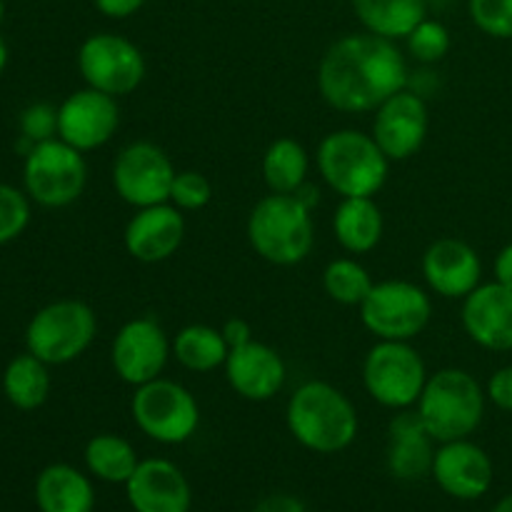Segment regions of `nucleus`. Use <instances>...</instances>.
I'll return each mask as SVG.
<instances>
[{"mask_svg": "<svg viewBox=\"0 0 512 512\" xmlns=\"http://www.w3.org/2000/svg\"><path fill=\"white\" fill-rule=\"evenodd\" d=\"M50 365L35 358L33 353H20L5 365L3 393L13 408L30 413L43 408L50 395Z\"/></svg>", "mask_w": 512, "mask_h": 512, "instance_id": "a878e982", "label": "nucleus"}, {"mask_svg": "<svg viewBox=\"0 0 512 512\" xmlns=\"http://www.w3.org/2000/svg\"><path fill=\"white\" fill-rule=\"evenodd\" d=\"M30 203L33 200L15 185L0 183V245L13 243L30 225Z\"/></svg>", "mask_w": 512, "mask_h": 512, "instance_id": "2f4dec72", "label": "nucleus"}, {"mask_svg": "<svg viewBox=\"0 0 512 512\" xmlns=\"http://www.w3.org/2000/svg\"><path fill=\"white\" fill-rule=\"evenodd\" d=\"M5 65H8V45H5L3 35H0V75H3Z\"/></svg>", "mask_w": 512, "mask_h": 512, "instance_id": "79ce46f5", "label": "nucleus"}, {"mask_svg": "<svg viewBox=\"0 0 512 512\" xmlns=\"http://www.w3.org/2000/svg\"><path fill=\"white\" fill-rule=\"evenodd\" d=\"M170 355H173V340L150 315H140L120 325L110 343V365L115 375L133 388L160 378Z\"/></svg>", "mask_w": 512, "mask_h": 512, "instance_id": "ddd939ff", "label": "nucleus"}, {"mask_svg": "<svg viewBox=\"0 0 512 512\" xmlns=\"http://www.w3.org/2000/svg\"><path fill=\"white\" fill-rule=\"evenodd\" d=\"M78 70L88 88L113 98L130 95L145 80V55L118 33H93L80 43Z\"/></svg>", "mask_w": 512, "mask_h": 512, "instance_id": "9b49d317", "label": "nucleus"}, {"mask_svg": "<svg viewBox=\"0 0 512 512\" xmlns=\"http://www.w3.org/2000/svg\"><path fill=\"white\" fill-rule=\"evenodd\" d=\"M385 220L375 198H343L333 213V235L350 255H365L383 240Z\"/></svg>", "mask_w": 512, "mask_h": 512, "instance_id": "b1692460", "label": "nucleus"}, {"mask_svg": "<svg viewBox=\"0 0 512 512\" xmlns=\"http://www.w3.org/2000/svg\"><path fill=\"white\" fill-rule=\"evenodd\" d=\"M98 315L83 300L63 298L43 305L25 328V348L48 365H68L93 345Z\"/></svg>", "mask_w": 512, "mask_h": 512, "instance_id": "423d86ee", "label": "nucleus"}, {"mask_svg": "<svg viewBox=\"0 0 512 512\" xmlns=\"http://www.w3.org/2000/svg\"><path fill=\"white\" fill-rule=\"evenodd\" d=\"M133 512H190L193 490L183 470L165 458L140 460L125 483Z\"/></svg>", "mask_w": 512, "mask_h": 512, "instance_id": "6ab92c4d", "label": "nucleus"}, {"mask_svg": "<svg viewBox=\"0 0 512 512\" xmlns=\"http://www.w3.org/2000/svg\"><path fill=\"white\" fill-rule=\"evenodd\" d=\"M490 512H512V493L505 495V498L500 500V503L495 505V508L490 510Z\"/></svg>", "mask_w": 512, "mask_h": 512, "instance_id": "37998d69", "label": "nucleus"}, {"mask_svg": "<svg viewBox=\"0 0 512 512\" xmlns=\"http://www.w3.org/2000/svg\"><path fill=\"white\" fill-rule=\"evenodd\" d=\"M423 278L435 295L463 300L483 283V260L478 250L460 238H440L423 253Z\"/></svg>", "mask_w": 512, "mask_h": 512, "instance_id": "dca6fc26", "label": "nucleus"}, {"mask_svg": "<svg viewBox=\"0 0 512 512\" xmlns=\"http://www.w3.org/2000/svg\"><path fill=\"white\" fill-rule=\"evenodd\" d=\"M475 28L498 40H512V0H468Z\"/></svg>", "mask_w": 512, "mask_h": 512, "instance_id": "473e14b6", "label": "nucleus"}, {"mask_svg": "<svg viewBox=\"0 0 512 512\" xmlns=\"http://www.w3.org/2000/svg\"><path fill=\"white\" fill-rule=\"evenodd\" d=\"M183 238V210L175 208L173 203L138 208L133 218L128 220L123 233V243L130 258L145 265H155L173 258L180 250V245H183Z\"/></svg>", "mask_w": 512, "mask_h": 512, "instance_id": "a211bd4d", "label": "nucleus"}, {"mask_svg": "<svg viewBox=\"0 0 512 512\" xmlns=\"http://www.w3.org/2000/svg\"><path fill=\"white\" fill-rule=\"evenodd\" d=\"M35 505L40 512H93L95 488L73 465L53 463L35 478Z\"/></svg>", "mask_w": 512, "mask_h": 512, "instance_id": "5701e85b", "label": "nucleus"}, {"mask_svg": "<svg viewBox=\"0 0 512 512\" xmlns=\"http://www.w3.org/2000/svg\"><path fill=\"white\" fill-rule=\"evenodd\" d=\"M253 512H308V508H305L303 500H298L295 495L275 493L260 500L253 508Z\"/></svg>", "mask_w": 512, "mask_h": 512, "instance_id": "58836bf2", "label": "nucleus"}, {"mask_svg": "<svg viewBox=\"0 0 512 512\" xmlns=\"http://www.w3.org/2000/svg\"><path fill=\"white\" fill-rule=\"evenodd\" d=\"M430 373L418 350L403 340H378L363 360V388L388 410L415 408Z\"/></svg>", "mask_w": 512, "mask_h": 512, "instance_id": "0eeeda50", "label": "nucleus"}, {"mask_svg": "<svg viewBox=\"0 0 512 512\" xmlns=\"http://www.w3.org/2000/svg\"><path fill=\"white\" fill-rule=\"evenodd\" d=\"M373 278L368 268L355 258H335L323 270V288L330 300L348 308H360L368 293L373 290Z\"/></svg>", "mask_w": 512, "mask_h": 512, "instance_id": "c756f323", "label": "nucleus"}, {"mask_svg": "<svg viewBox=\"0 0 512 512\" xmlns=\"http://www.w3.org/2000/svg\"><path fill=\"white\" fill-rule=\"evenodd\" d=\"M435 440L420 420L418 410H395L388 425V470L398 480H418L430 475Z\"/></svg>", "mask_w": 512, "mask_h": 512, "instance_id": "4be33fe9", "label": "nucleus"}, {"mask_svg": "<svg viewBox=\"0 0 512 512\" xmlns=\"http://www.w3.org/2000/svg\"><path fill=\"white\" fill-rule=\"evenodd\" d=\"M225 378L235 395L250 403H268L283 390L288 368L278 350L260 340H250L243 348L230 350L225 360Z\"/></svg>", "mask_w": 512, "mask_h": 512, "instance_id": "aec40b11", "label": "nucleus"}, {"mask_svg": "<svg viewBox=\"0 0 512 512\" xmlns=\"http://www.w3.org/2000/svg\"><path fill=\"white\" fill-rule=\"evenodd\" d=\"M213 200V185L198 170H178L170 188V203L183 213H198Z\"/></svg>", "mask_w": 512, "mask_h": 512, "instance_id": "72a5a7b5", "label": "nucleus"}, {"mask_svg": "<svg viewBox=\"0 0 512 512\" xmlns=\"http://www.w3.org/2000/svg\"><path fill=\"white\" fill-rule=\"evenodd\" d=\"M360 320L378 340L418 338L433 318V300L410 280H380L360 303Z\"/></svg>", "mask_w": 512, "mask_h": 512, "instance_id": "9d476101", "label": "nucleus"}, {"mask_svg": "<svg viewBox=\"0 0 512 512\" xmlns=\"http://www.w3.org/2000/svg\"><path fill=\"white\" fill-rule=\"evenodd\" d=\"M230 348L223 333L210 325H185L173 338V358L190 373H213L223 368Z\"/></svg>", "mask_w": 512, "mask_h": 512, "instance_id": "cd10ccee", "label": "nucleus"}, {"mask_svg": "<svg viewBox=\"0 0 512 512\" xmlns=\"http://www.w3.org/2000/svg\"><path fill=\"white\" fill-rule=\"evenodd\" d=\"M360 25L388 40H405L425 18V0H350Z\"/></svg>", "mask_w": 512, "mask_h": 512, "instance_id": "393cba45", "label": "nucleus"}, {"mask_svg": "<svg viewBox=\"0 0 512 512\" xmlns=\"http://www.w3.org/2000/svg\"><path fill=\"white\" fill-rule=\"evenodd\" d=\"M285 423L305 450L318 455L343 453L360 430L353 400L325 380H308L290 395Z\"/></svg>", "mask_w": 512, "mask_h": 512, "instance_id": "f03ea898", "label": "nucleus"}, {"mask_svg": "<svg viewBox=\"0 0 512 512\" xmlns=\"http://www.w3.org/2000/svg\"><path fill=\"white\" fill-rule=\"evenodd\" d=\"M488 395L480 380L463 368H443L433 373L420 395V420L435 443L470 438L480 428Z\"/></svg>", "mask_w": 512, "mask_h": 512, "instance_id": "20e7f679", "label": "nucleus"}, {"mask_svg": "<svg viewBox=\"0 0 512 512\" xmlns=\"http://www.w3.org/2000/svg\"><path fill=\"white\" fill-rule=\"evenodd\" d=\"M175 165L160 145L135 140L118 153L113 163V188L123 203L138 208L170 203Z\"/></svg>", "mask_w": 512, "mask_h": 512, "instance_id": "f8f14e48", "label": "nucleus"}, {"mask_svg": "<svg viewBox=\"0 0 512 512\" xmlns=\"http://www.w3.org/2000/svg\"><path fill=\"white\" fill-rule=\"evenodd\" d=\"M130 415L140 433L160 445L188 443L200 428V405L195 395L178 380L163 375L135 388Z\"/></svg>", "mask_w": 512, "mask_h": 512, "instance_id": "6e6552de", "label": "nucleus"}, {"mask_svg": "<svg viewBox=\"0 0 512 512\" xmlns=\"http://www.w3.org/2000/svg\"><path fill=\"white\" fill-rule=\"evenodd\" d=\"M260 170L270 193L293 195L300 185L308 183L310 155L295 138H278L265 150Z\"/></svg>", "mask_w": 512, "mask_h": 512, "instance_id": "bb28decb", "label": "nucleus"}, {"mask_svg": "<svg viewBox=\"0 0 512 512\" xmlns=\"http://www.w3.org/2000/svg\"><path fill=\"white\" fill-rule=\"evenodd\" d=\"M20 138L33 145L58 138V108L50 103H33L20 110L18 118Z\"/></svg>", "mask_w": 512, "mask_h": 512, "instance_id": "f704fd0d", "label": "nucleus"}, {"mask_svg": "<svg viewBox=\"0 0 512 512\" xmlns=\"http://www.w3.org/2000/svg\"><path fill=\"white\" fill-rule=\"evenodd\" d=\"M120 128L118 98L95 88H80L58 105V138L80 153L103 148Z\"/></svg>", "mask_w": 512, "mask_h": 512, "instance_id": "4468645a", "label": "nucleus"}, {"mask_svg": "<svg viewBox=\"0 0 512 512\" xmlns=\"http://www.w3.org/2000/svg\"><path fill=\"white\" fill-rule=\"evenodd\" d=\"M220 333H223L225 343H228V348H243V345H248L253 338V328H250L248 320L243 318H230L225 320L223 328H220Z\"/></svg>", "mask_w": 512, "mask_h": 512, "instance_id": "4c0bfd02", "label": "nucleus"}, {"mask_svg": "<svg viewBox=\"0 0 512 512\" xmlns=\"http://www.w3.org/2000/svg\"><path fill=\"white\" fill-rule=\"evenodd\" d=\"M408 88V63L395 40L350 33L335 40L318 65V90L340 113H375L390 95Z\"/></svg>", "mask_w": 512, "mask_h": 512, "instance_id": "f257e3e1", "label": "nucleus"}, {"mask_svg": "<svg viewBox=\"0 0 512 512\" xmlns=\"http://www.w3.org/2000/svg\"><path fill=\"white\" fill-rule=\"evenodd\" d=\"M493 270H495V283L505 285V288L512 290V243L500 250L498 258H495Z\"/></svg>", "mask_w": 512, "mask_h": 512, "instance_id": "ea45409f", "label": "nucleus"}, {"mask_svg": "<svg viewBox=\"0 0 512 512\" xmlns=\"http://www.w3.org/2000/svg\"><path fill=\"white\" fill-rule=\"evenodd\" d=\"M485 395H488V400L495 405V408L505 410V413H512V365L498 368L493 375H490Z\"/></svg>", "mask_w": 512, "mask_h": 512, "instance_id": "c9c22d12", "label": "nucleus"}, {"mask_svg": "<svg viewBox=\"0 0 512 512\" xmlns=\"http://www.w3.org/2000/svg\"><path fill=\"white\" fill-rule=\"evenodd\" d=\"M295 198L300 200V203L303 205H308L310 210H315V205L320 203V190L315 188V185H310V183H305V185H300L298 190H295Z\"/></svg>", "mask_w": 512, "mask_h": 512, "instance_id": "a19ab883", "label": "nucleus"}, {"mask_svg": "<svg viewBox=\"0 0 512 512\" xmlns=\"http://www.w3.org/2000/svg\"><path fill=\"white\" fill-rule=\"evenodd\" d=\"M98 13H103L110 20H125L138 13L145 5V0H93Z\"/></svg>", "mask_w": 512, "mask_h": 512, "instance_id": "e433bc0d", "label": "nucleus"}, {"mask_svg": "<svg viewBox=\"0 0 512 512\" xmlns=\"http://www.w3.org/2000/svg\"><path fill=\"white\" fill-rule=\"evenodd\" d=\"M88 185V163L80 150L53 138L33 145L23 160V190L43 208H68Z\"/></svg>", "mask_w": 512, "mask_h": 512, "instance_id": "1a4fd4ad", "label": "nucleus"}, {"mask_svg": "<svg viewBox=\"0 0 512 512\" xmlns=\"http://www.w3.org/2000/svg\"><path fill=\"white\" fill-rule=\"evenodd\" d=\"M430 113L425 100L413 90L403 88L390 95L373 118V138L385 155L393 160H410L418 155L428 138Z\"/></svg>", "mask_w": 512, "mask_h": 512, "instance_id": "2eb2a0df", "label": "nucleus"}, {"mask_svg": "<svg viewBox=\"0 0 512 512\" xmlns=\"http://www.w3.org/2000/svg\"><path fill=\"white\" fill-rule=\"evenodd\" d=\"M405 43H408V53L413 55L418 63H440L450 50V30L445 28L440 20L425 18L423 23L405 38Z\"/></svg>", "mask_w": 512, "mask_h": 512, "instance_id": "7c9ffc66", "label": "nucleus"}, {"mask_svg": "<svg viewBox=\"0 0 512 512\" xmlns=\"http://www.w3.org/2000/svg\"><path fill=\"white\" fill-rule=\"evenodd\" d=\"M460 320L475 345L493 353L512 350V290L500 283H480L463 298Z\"/></svg>", "mask_w": 512, "mask_h": 512, "instance_id": "412c9836", "label": "nucleus"}, {"mask_svg": "<svg viewBox=\"0 0 512 512\" xmlns=\"http://www.w3.org/2000/svg\"><path fill=\"white\" fill-rule=\"evenodd\" d=\"M3 18H5V3L0 0V23H3Z\"/></svg>", "mask_w": 512, "mask_h": 512, "instance_id": "c03bdc74", "label": "nucleus"}, {"mask_svg": "<svg viewBox=\"0 0 512 512\" xmlns=\"http://www.w3.org/2000/svg\"><path fill=\"white\" fill-rule=\"evenodd\" d=\"M248 243L265 263L290 268L313 253V210L295 195L270 193L248 215Z\"/></svg>", "mask_w": 512, "mask_h": 512, "instance_id": "7ed1b4c3", "label": "nucleus"}, {"mask_svg": "<svg viewBox=\"0 0 512 512\" xmlns=\"http://www.w3.org/2000/svg\"><path fill=\"white\" fill-rule=\"evenodd\" d=\"M433 480L445 495L455 500H478L493 485V460L470 438L450 440L435 448Z\"/></svg>", "mask_w": 512, "mask_h": 512, "instance_id": "f3484780", "label": "nucleus"}, {"mask_svg": "<svg viewBox=\"0 0 512 512\" xmlns=\"http://www.w3.org/2000/svg\"><path fill=\"white\" fill-rule=\"evenodd\" d=\"M318 170L340 198H375L390 173V158L370 133L340 128L318 145Z\"/></svg>", "mask_w": 512, "mask_h": 512, "instance_id": "39448f33", "label": "nucleus"}, {"mask_svg": "<svg viewBox=\"0 0 512 512\" xmlns=\"http://www.w3.org/2000/svg\"><path fill=\"white\" fill-rule=\"evenodd\" d=\"M85 468L93 478L110 485H125L138 468L140 458L133 445L115 433H98L85 445Z\"/></svg>", "mask_w": 512, "mask_h": 512, "instance_id": "c85d7f7f", "label": "nucleus"}]
</instances>
